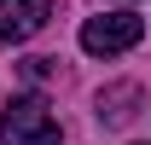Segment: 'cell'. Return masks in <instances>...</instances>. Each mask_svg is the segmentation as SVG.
Segmentation results:
<instances>
[{"label":"cell","instance_id":"cell-1","mask_svg":"<svg viewBox=\"0 0 151 145\" xmlns=\"http://www.w3.org/2000/svg\"><path fill=\"white\" fill-rule=\"evenodd\" d=\"M0 145H58V116L47 110V99L23 93L0 110Z\"/></svg>","mask_w":151,"mask_h":145},{"label":"cell","instance_id":"cell-2","mask_svg":"<svg viewBox=\"0 0 151 145\" xmlns=\"http://www.w3.org/2000/svg\"><path fill=\"white\" fill-rule=\"evenodd\" d=\"M139 35H145V23L134 18V12H105V18H87V23H81V52L116 58V52H128Z\"/></svg>","mask_w":151,"mask_h":145},{"label":"cell","instance_id":"cell-3","mask_svg":"<svg viewBox=\"0 0 151 145\" xmlns=\"http://www.w3.org/2000/svg\"><path fill=\"white\" fill-rule=\"evenodd\" d=\"M52 0H0V41H29L47 29Z\"/></svg>","mask_w":151,"mask_h":145},{"label":"cell","instance_id":"cell-4","mask_svg":"<svg viewBox=\"0 0 151 145\" xmlns=\"http://www.w3.org/2000/svg\"><path fill=\"white\" fill-rule=\"evenodd\" d=\"M134 99H139V87H111V93H99V122H111V128L128 122V116H134V110H128Z\"/></svg>","mask_w":151,"mask_h":145}]
</instances>
